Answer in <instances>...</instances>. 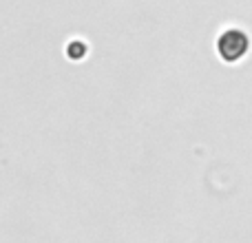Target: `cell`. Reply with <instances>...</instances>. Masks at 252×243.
<instances>
[{"mask_svg":"<svg viewBox=\"0 0 252 243\" xmlns=\"http://www.w3.org/2000/svg\"><path fill=\"white\" fill-rule=\"evenodd\" d=\"M217 51L226 62H239L250 51V35L244 29H226L217 38Z\"/></svg>","mask_w":252,"mask_h":243,"instance_id":"obj_1","label":"cell"}]
</instances>
